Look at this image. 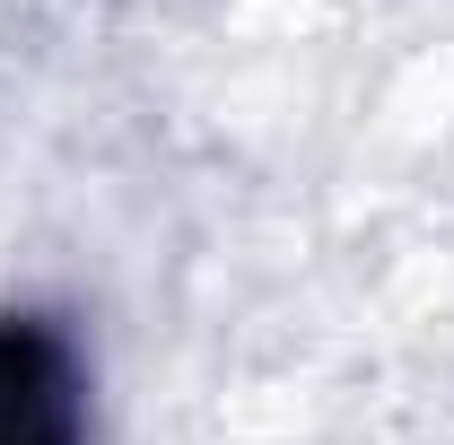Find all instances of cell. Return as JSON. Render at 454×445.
Segmentation results:
<instances>
[{"label": "cell", "mask_w": 454, "mask_h": 445, "mask_svg": "<svg viewBox=\"0 0 454 445\" xmlns=\"http://www.w3.org/2000/svg\"><path fill=\"white\" fill-rule=\"evenodd\" d=\"M79 358L44 315H0V445H79Z\"/></svg>", "instance_id": "obj_1"}]
</instances>
